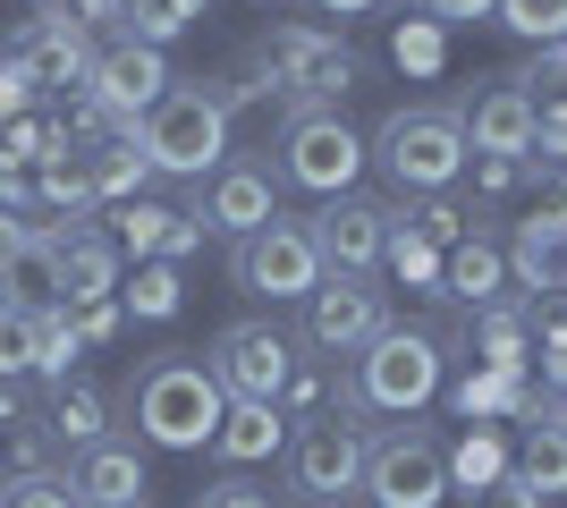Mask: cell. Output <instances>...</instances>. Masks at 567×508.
Returning <instances> with one entry per match:
<instances>
[{
  "mask_svg": "<svg viewBox=\"0 0 567 508\" xmlns=\"http://www.w3.org/2000/svg\"><path fill=\"white\" fill-rule=\"evenodd\" d=\"M118 305L144 322H169L178 305H187V289H178V263H136V280L118 289Z\"/></svg>",
  "mask_w": 567,
  "mask_h": 508,
  "instance_id": "d4e9b609",
  "label": "cell"
},
{
  "mask_svg": "<svg viewBox=\"0 0 567 508\" xmlns=\"http://www.w3.org/2000/svg\"><path fill=\"white\" fill-rule=\"evenodd\" d=\"M390 331V297L364 271H322V289L306 297V348L313 356H364Z\"/></svg>",
  "mask_w": 567,
  "mask_h": 508,
  "instance_id": "30bf717a",
  "label": "cell"
},
{
  "mask_svg": "<svg viewBox=\"0 0 567 508\" xmlns=\"http://www.w3.org/2000/svg\"><path fill=\"white\" fill-rule=\"evenodd\" d=\"M450 484H474V491H483V484H499V449H492V440H474V433H466V449L450 458Z\"/></svg>",
  "mask_w": 567,
  "mask_h": 508,
  "instance_id": "4dcf8cb0",
  "label": "cell"
},
{
  "mask_svg": "<svg viewBox=\"0 0 567 508\" xmlns=\"http://www.w3.org/2000/svg\"><path fill=\"white\" fill-rule=\"evenodd\" d=\"M204 364H213V382L229 390V398H246V407H280L288 382H297V339H288L280 322H220Z\"/></svg>",
  "mask_w": 567,
  "mask_h": 508,
  "instance_id": "8992f818",
  "label": "cell"
},
{
  "mask_svg": "<svg viewBox=\"0 0 567 508\" xmlns=\"http://www.w3.org/2000/svg\"><path fill=\"white\" fill-rule=\"evenodd\" d=\"M76 356H85V339H76L69 305H34V373H43V382H69Z\"/></svg>",
  "mask_w": 567,
  "mask_h": 508,
  "instance_id": "cb8c5ba5",
  "label": "cell"
},
{
  "mask_svg": "<svg viewBox=\"0 0 567 508\" xmlns=\"http://www.w3.org/2000/svg\"><path fill=\"white\" fill-rule=\"evenodd\" d=\"M322 9H331V18H364V9H373V0H322Z\"/></svg>",
  "mask_w": 567,
  "mask_h": 508,
  "instance_id": "7bdbcfd3",
  "label": "cell"
},
{
  "mask_svg": "<svg viewBox=\"0 0 567 508\" xmlns=\"http://www.w3.org/2000/svg\"><path fill=\"white\" fill-rule=\"evenodd\" d=\"M424 18H441V25H474V18H499V0H424Z\"/></svg>",
  "mask_w": 567,
  "mask_h": 508,
  "instance_id": "8d00e7d4",
  "label": "cell"
},
{
  "mask_svg": "<svg viewBox=\"0 0 567 508\" xmlns=\"http://www.w3.org/2000/svg\"><path fill=\"white\" fill-rule=\"evenodd\" d=\"M195 508H280V500H271V491H255L246 475H220V484L195 491Z\"/></svg>",
  "mask_w": 567,
  "mask_h": 508,
  "instance_id": "1f68e13d",
  "label": "cell"
},
{
  "mask_svg": "<svg viewBox=\"0 0 567 508\" xmlns=\"http://www.w3.org/2000/svg\"><path fill=\"white\" fill-rule=\"evenodd\" d=\"M534 94H525L517 76H492L483 94L457 102V127H466V153H492V162H525L534 153Z\"/></svg>",
  "mask_w": 567,
  "mask_h": 508,
  "instance_id": "5bb4252c",
  "label": "cell"
},
{
  "mask_svg": "<svg viewBox=\"0 0 567 508\" xmlns=\"http://www.w3.org/2000/svg\"><path fill=\"white\" fill-rule=\"evenodd\" d=\"M373 162L399 195H441L466 169V127L457 111H390L373 136Z\"/></svg>",
  "mask_w": 567,
  "mask_h": 508,
  "instance_id": "277c9868",
  "label": "cell"
},
{
  "mask_svg": "<svg viewBox=\"0 0 567 508\" xmlns=\"http://www.w3.org/2000/svg\"><path fill=\"white\" fill-rule=\"evenodd\" d=\"M499 25L525 43H567V0H499Z\"/></svg>",
  "mask_w": 567,
  "mask_h": 508,
  "instance_id": "484cf974",
  "label": "cell"
},
{
  "mask_svg": "<svg viewBox=\"0 0 567 508\" xmlns=\"http://www.w3.org/2000/svg\"><path fill=\"white\" fill-rule=\"evenodd\" d=\"M25 204H34V195H25V178L9 169V153H0V212H25Z\"/></svg>",
  "mask_w": 567,
  "mask_h": 508,
  "instance_id": "60d3db41",
  "label": "cell"
},
{
  "mask_svg": "<svg viewBox=\"0 0 567 508\" xmlns=\"http://www.w3.org/2000/svg\"><path fill=\"white\" fill-rule=\"evenodd\" d=\"M34 373V314L0 305V382H25Z\"/></svg>",
  "mask_w": 567,
  "mask_h": 508,
  "instance_id": "f1b7e54d",
  "label": "cell"
},
{
  "mask_svg": "<svg viewBox=\"0 0 567 508\" xmlns=\"http://www.w3.org/2000/svg\"><path fill=\"white\" fill-rule=\"evenodd\" d=\"M229 280L246 297H271V305H306L313 289H322V246H313L306 220H262L255 238L229 246Z\"/></svg>",
  "mask_w": 567,
  "mask_h": 508,
  "instance_id": "5b68a950",
  "label": "cell"
},
{
  "mask_svg": "<svg viewBox=\"0 0 567 508\" xmlns=\"http://www.w3.org/2000/svg\"><path fill=\"white\" fill-rule=\"evenodd\" d=\"M306 229H313V246H322V271H364V280H373L381 246H390V212L364 204V195H331Z\"/></svg>",
  "mask_w": 567,
  "mask_h": 508,
  "instance_id": "2e32d148",
  "label": "cell"
},
{
  "mask_svg": "<svg viewBox=\"0 0 567 508\" xmlns=\"http://www.w3.org/2000/svg\"><path fill=\"white\" fill-rule=\"evenodd\" d=\"M43 433L60 440V449H94V440H111V398H102L85 373H69V382H51V415H43Z\"/></svg>",
  "mask_w": 567,
  "mask_h": 508,
  "instance_id": "ffe728a7",
  "label": "cell"
},
{
  "mask_svg": "<svg viewBox=\"0 0 567 508\" xmlns=\"http://www.w3.org/2000/svg\"><path fill=\"white\" fill-rule=\"evenodd\" d=\"M255 69H262V85L288 94L297 111H339V102L364 85V60H355L339 34H313V25H280V34L255 51Z\"/></svg>",
  "mask_w": 567,
  "mask_h": 508,
  "instance_id": "3957f363",
  "label": "cell"
},
{
  "mask_svg": "<svg viewBox=\"0 0 567 508\" xmlns=\"http://www.w3.org/2000/svg\"><path fill=\"white\" fill-rule=\"evenodd\" d=\"M76 169H85V204H136L144 195V178H153V162L136 153V136H102V145H85L76 153Z\"/></svg>",
  "mask_w": 567,
  "mask_h": 508,
  "instance_id": "ac0fdd59",
  "label": "cell"
},
{
  "mask_svg": "<svg viewBox=\"0 0 567 508\" xmlns=\"http://www.w3.org/2000/svg\"><path fill=\"white\" fill-rule=\"evenodd\" d=\"M508 271H517V289H534V297H567V229L517 220V238H508Z\"/></svg>",
  "mask_w": 567,
  "mask_h": 508,
  "instance_id": "7402d4cb",
  "label": "cell"
},
{
  "mask_svg": "<svg viewBox=\"0 0 567 508\" xmlns=\"http://www.w3.org/2000/svg\"><path fill=\"white\" fill-rule=\"evenodd\" d=\"M534 145H543L550 162L567 169V102H559V111H543V120H534Z\"/></svg>",
  "mask_w": 567,
  "mask_h": 508,
  "instance_id": "74e56055",
  "label": "cell"
},
{
  "mask_svg": "<svg viewBox=\"0 0 567 508\" xmlns=\"http://www.w3.org/2000/svg\"><path fill=\"white\" fill-rule=\"evenodd\" d=\"M195 220L204 229H220V238H255L262 220H280V178L262 162H220L213 178H204V195H195Z\"/></svg>",
  "mask_w": 567,
  "mask_h": 508,
  "instance_id": "4fadbf2b",
  "label": "cell"
},
{
  "mask_svg": "<svg viewBox=\"0 0 567 508\" xmlns=\"http://www.w3.org/2000/svg\"><path fill=\"white\" fill-rule=\"evenodd\" d=\"M34 9H51V0H34Z\"/></svg>",
  "mask_w": 567,
  "mask_h": 508,
  "instance_id": "c3c4849f",
  "label": "cell"
},
{
  "mask_svg": "<svg viewBox=\"0 0 567 508\" xmlns=\"http://www.w3.org/2000/svg\"><path fill=\"white\" fill-rule=\"evenodd\" d=\"M499 280H508V246H492V238L450 246V255H441V289L466 297L474 314H483V305H499Z\"/></svg>",
  "mask_w": 567,
  "mask_h": 508,
  "instance_id": "603a6c76",
  "label": "cell"
},
{
  "mask_svg": "<svg viewBox=\"0 0 567 508\" xmlns=\"http://www.w3.org/2000/svg\"><path fill=\"white\" fill-rule=\"evenodd\" d=\"M355 169H364V136L339 111H288V127H280V178L288 187L331 204V195L355 187Z\"/></svg>",
  "mask_w": 567,
  "mask_h": 508,
  "instance_id": "9c48e42d",
  "label": "cell"
},
{
  "mask_svg": "<svg viewBox=\"0 0 567 508\" xmlns=\"http://www.w3.org/2000/svg\"><path fill=\"white\" fill-rule=\"evenodd\" d=\"M9 69H25V85H69L85 94V76H94V34L69 18V9H43V18H25L9 43H0Z\"/></svg>",
  "mask_w": 567,
  "mask_h": 508,
  "instance_id": "7c38bea8",
  "label": "cell"
},
{
  "mask_svg": "<svg viewBox=\"0 0 567 508\" xmlns=\"http://www.w3.org/2000/svg\"><path fill=\"white\" fill-rule=\"evenodd\" d=\"M322 390H331L322 373H297V382H288V398H280V415H288V407H297V415H322Z\"/></svg>",
  "mask_w": 567,
  "mask_h": 508,
  "instance_id": "f35d334b",
  "label": "cell"
},
{
  "mask_svg": "<svg viewBox=\"0 0 567 508\" xmlns=\"http://www.w3.org/2000/svg\"><path fill=\"white\" fill-rule=\"evenodd\" d=\"M381 263L399 271V280H441V246L415 238L406 220H390V246H381Z\"/></svg>",
  "mask_w": 567,
  "mask_h": 508,
  "instance_id": "83f0119b",
  "label": "cell"
},
{
  "mask_svg": "<svg viewBox=\"0 0 567 508\" xmlns=\"http://www.w3.org/2000/svg\"><path fill=\"white\" fill-rule=\"evenodd\" d=\"M550 407H559V424H567V382H550Z\"/></svg>",
  "mask_w": 567,
  "mask_h": 508,
  "instance_id": "ee69618b",
  "label": "cell"
},
{
  "mask_svg": "<svg viewBox=\"0 0 567 508\" xmlns=\"http://www.w3.org/2000/svg\"><path fill=\"white\" fill-rule=\"evenodd\" d=\"M255 85H220V76H169V94L136 120V153L153 178H213L229 162V111Z\"/></svg>",
  "mask_w": 567,
  "mask_h": 508,
  "instance_id": "6da1fadb",
  "label": "cell"
},
{
  "mask_svg": "<svg viewBox=\"0 0 567 508\" xmlns=\"http://www.w3.org/2000/svg\"><path fill=\"white\" fill-rule=\"evenodd\" d=\"M213 449H220L229 466H262V458H280V449H288V415H280V407H246V398H229V415H220Z\"/></svg>",
  "mask_w": 567,
  "mask_h": 508,
  "instance_id": "44dd1931",
  "label": "cell"
},
{
  "mask_svg": "<svg viewBox=\"0 0 567 508\" xmlns=\"http://www.w3.org/2000/svg\"><path fill=\"white\" fill-rule=\"evenodd\" d=\"M364 500L373 508H441L450 500V449L424 424H399V433L364 440Z\"/></svg>",
  "mask_w": 567,
  "mask_h": 508,
  "instance_id": "52a82bcc",
  "label": "cell"
},
{
  "mask_svg": "<svg viewBox=\"0 0 567 508\" xmlns=\"http://www.w3.org/2000/svg\"><path fill=\"white\" fill-rule=\"evenodd\" d=\"M85 94H94L118 127H136L144 111L169 94V60H162V51H144V43H111V51H94V76H85Z\"/></svg>",
  "mask_w": 567,
  "mask_h": 508,
  "instance_id": "9a60e30c",
  "label": "cell"
},
{
  "mask_svg": "<svg viewBox=\"0 0 567 508\" xmlns=\"http://www.w3.org/2000/svg\"><path fill=\"white\" fill-rule=\"evenodd\" d=\"M474 508H543V491L525 484V475H499V484L474 491Z\"/></svg>",
  "mask_w": 567,
  "mask_h": 508,
  "instance_id": "836d02e7",
  "label": "cell"
},
{
  "mask_svg": "<svg viewBox=\"0 0 567 508\" xmlns=\"http://www.w3.org/2000/svg\"><path fill=\"white\" fill-rule=\"evenodd\" d=\"M288 491H306V500L364 491V433H355V415H313V424L288 433Z\"/></svg>",
  "mask_w": 567,
  "mask_h": 508,
  "instance_id": "8fae6325",
  "label": "cell"
},
{
  "mask_svg": "<svg viewBox=\"0 0 567 508\" xmlns=\"http://www.w3.org/2000/svg\"><path fill=\"white\" fill-rule=\"evenodd\" d=\"M178 9H187V18H204V9H213V0H178Z\"/></svg>",
  "mask_w": 567,
  "mask_h": 508,
  "instance_id": "f6af8a7d",
  "label": "cell"
},
{
  "mask_svg": "<svg viewBox=\"0 0 567 508\" xmlns=\"http://www.w3.org/2000/svg\"><path fill=\"white\" fill-rule=\"evenodd\" d=\"M127 415H136V433L153 440V449H213L220 415H229V390L213 382V364L195 356H153L136 373V398H127Z\"/></svg>",
  "mask_w": 567,
  "mask_h": 508,
  "instance_id": "7a4b0ae2",
  "label": "cell"
},
{
  "mask_svg": "<svg viewBox=\"0 0 567 508\" xmlns=\"http://www.w3.org/2000/svg\"><path fill=\"white\" fill-rule=\"evenodd\" d=\"M0 508H85V500L69 491V475L34 466V475H9V484H0Z\"/></svg>",
  "mask_w": 567,
  "mask_h": 508,
  "instance_id": "4316f807",
  "label": "cell"
},
{
  "mask_svg": "<svg viewBox=\"0 0 567 508\" xmlns=\"http://www.w3.org/2000/svg\"><path fill=\"white\" fill-rule=\"evenodd\" d=\"M25 102H34L25 69H9V60H0V127H9V120H25Z\"/></svg>",
  "mask_w": 567,
  "mask_h": 508,
  "instance_id": "d590c367",
  "label": "cell"
},
{
  "mask_svg": "<svg viewBox=\"0 0 567 508\" xmlns=\"http://www.w3.org/2000/svg\"><path fill=\"white\" fill-rule=\"evenodd\" d=\"M525 440H517V475L534 491H567V424H559V407H550V398H525Z\"/></svg>",
  "mask_w": 567,
  "mask_h": 508,
  "instance_id": "d6986e66",
  "label": "cell"
},
{
  "mask_svg": "<svg viewBox=\"0 0 567 508\" xmlns=\"http://www.w3.org/2000/svg\"><path fill=\"white\" fill-rule=\"evenodd\" d=\"M474 178H483L492 195H508V187L525 178V162H492V153H474Z\"/></svg>",
  "mask_w": 567,
  "mask_h": 508,
  "instance_id": "ab89813d",
  "label": "cell"
},
{
  "mask_svg": "<svg viewBox=\"0 0 567 508\" xmlns=\"http://www.w3.org/2000/svg\"><path fill=\"white\" fill-rule=\"evenodd\" d=\"M76 339H85V348H102V339H118V322H127V305H76Z\"/></svg>",
  "mask_w": 567,
  "mask_h": 508,
  "instance_id": "e575fe53",
  "label": "cell"
},
{
  "mask_svg": "<svg viewBox=\"0 0 567 508\" xmlns=\"http://www.w3.org/2000/svg\"><path fill=\"white\" fill-rule=\"evenodd\" d=\"M390 220H406V229L432 238V246H466V212H450L441 195H415V212H390Z\"/></svg>",
  "mask_w": 567,
  "mask_h": 508,
  "instance_id": "f546056e",
  "label": "cell"
},
{
  "mask_svg": "<svg viewBox=\"0 0 567 508\" xmlns=\"http://www.w3.org/2000/svg\"><path fill=\"white\" fill-rule=\"evenodd\" d=\"M0 424H9V382H0Z\"/></svg>",
  "mask_w": 567,
  "mask_h": 508,
  "instance_id": "bcb514c9",
  "label": "cell"
},
{
  "mask_svg": "<svg viewBox=\"0 0 567 508\" xmlns=\"http://www.w3.org/2000/svg\"><path fill=\"white\" fill-rule=\"evenodd\" d=\"M69 491L85 508H144V458L127 449V440H94V449H76L69 458Z\"/></svg>",
  "mask_w": 567,
  "mask_h": 508,
  "instance_id": "e0dca14e",
  "label": "cell"
},
{
  "mask_svg": "<svg viewBox=\"0 0 567 508\" xmlns=\"http://www.w3.org/2000/svg\"><path fill=\"white\" fill-rule=\"evenodd\" d=\"M441 390V339L432 331H390L355 356V407H381V415H415Z\"/></svg>",
  "mask_w": 567,
  "mask_h": 508,
  "instance_id": "ba28073f",
  "label": "cell"
},
{
  "mask_svg": "<svg viewBox=\"0 0 567 508\" xmlns=\"http://www.w3.org/2000/svg\"><path fill=\"white\" fill-rule=\"evenodd\" d=\"M534 220H543V229H567V169L534 178Z\"/></svg>",
  "mask_w": 567,
  "mask_h": 508,
  "instance_id": "d6a6232c",
  "label": "cell"
},
{
  "mask_svg": "<svg viewBox=\"0 0 567 508\" xmlns=\"http://www.w3.org/2000/svg\"><path fill=\"white\" fill-rule=\"evenodd\" d=\"M25 238H34V220H18V212H0V263H9V255H18Z\"/></svg>",
  "mask_w": 567,
  "mask_h": 508,
  "instance_id": "b9f144b4",
  "label": "cell"
},
{
  "mask_svg": "<svg viewBox=\"0 0 567 508\" xmlns=\"http://www.w3.org/2000/svg\"><path fill=\"white\" fill-rule=\"evenodd\" d=\"M313 508H348V500H313Z\"/></svg>",
  "mask_w": 567,
  "mask_h": 508,
  "instance_id": "7dc6e473",
  "label": "cell"
}]
</instances>
